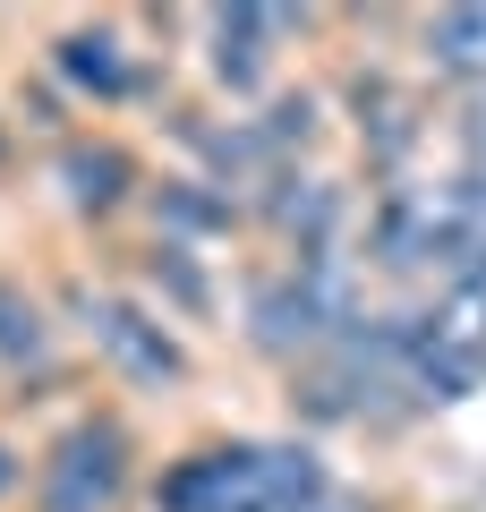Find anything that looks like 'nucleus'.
Masks as SVG:
<instances>
[{"label": "nucleus", "mask_w": 486, "mask_h": 512, "mask_svg": "<svg viewBox=\"0 0 486 512\" xmlns=\"http://www.w3.org/2000/svg\"><path fill=\"white\" fill-rule=\"evenodd\" d=\"M145 180H154V154L111 120H86L69 128L52 154H43V197L69 231L86 239H128L137 231V205H145Z\"/></svg>", "instance_id": "0eeeda50"}, {"label": "nucleus", "mask_w": 486, "mask_h": 512, "mask_svg": "<svg viewBox=\"0 0 486 512\" xmlns=\"http://www.w3.org/2000/svg\"><path fill=\"white\" fill-rule=\"evenodd\" d=\"M103 265L162 316V325H180L188 342H205V333L231 325V274H222V256H205V248H180V239H162V231H128V239H111Z\"/></svg>", "instance_id": "1a4fd4ad"}, {"label": "nucleus", "mask_w": 486, "mask_h": 512, "mask_svg": "<svg viewBox=\"0 0 486 512\" xmlns=\"http://www.w3.org/2000/svg\"><path fill=\"white\" fill-rule=\"evenodd\" d=\"M35 495V427L0 419V512H26Z\"/></svg>", "instance_id": "dca6fc26"}, {"label": "nucleus", "mask_w": 486, "mask_h": 512, "mask_svg": "<svg viewBox=\"0 0 486 512\" xmlns=\"http://www.w3.org/2000/svg\"><path fill=\"white\" fill-rule=\"evenodd\" d=\"M316 77H324V94H333V128H342L350 154H359V180H367V188L418 180L444 103H435V94L418 86L393 52H333Z\"/></svg>", "instance_id": "423d86ee"}, {"label": "nucleus", "mask_w": 486, "mask_h": 512, "mask_svg": "<svg viewBox=\"0 0 486 512\" xmlns=\"http://www.w3.org/2000/svg\"><path fill=\"white\" fill-rule=\"evenodd\" d=\"M444 146H452V171H478L486 180V86L444 103Z\"/></svg>", "instance_id": "2eb2a0df"}, {"label": "nucleus", "mask_w": 486, "mask_h": 512, "mask_svg": "<svg viewBox=\"0 0 486 512\" xmlns=\"http://www.w3.org/2000/svg\"><path fill=\"white\" fill-rule=\"evenodd\" d=\"M444 282H478L486 291V180L478 171H444Z\"/></svg>", "instance_id": "4468645a"}, {"label": "nucleus", "mask_w": 486, "mask_h": 512, "mask_svg": "<svg viewBox=\"0 0 486 512\" xmlns=\"http://www.w3.org/2000/svg\"><path fill=\"white\" fill-rule=\"evenodd\" d=\"M137 231H162V239H180V248H248V205L222 197V188H205L197 171H171L154 163V180H145V205H137Z\"/></svg>", "instance_id": "9b49d317"}, {"label": "nucleus", "mask_w": 486, "mask_h": 512, "mask_svg": "<svg viewBox=\"0 0 486 512\" xmlns=\"http://www.w3.org/2000/svg\"><path fill=\"white\" fill-rule=\"evenodd\" d=\"M188 69H197V94L222 111H256L273 86L290 77L282 26H273L265 0H239V9H197L188 26Z\"/></svg>", "instance_id": "9d476101"}, {"label": "nucleus", "mask_w": 486, "mask_h": 512, "mask_svg": "<svg viewBox=\"0 0 486 512\" xmlns=\"http://www.w3.org/2000/svg\"><path fill=\"white\" fill-rule=\"evenodd\" d=\"M145 478H154V444H145L137 410L111 402V393H86L52 427H35L26 512H137Z\"/></svg>", "instance_id": "20e7f679"}, {"label": "nucleus", "mask_w": 486, "mask_h": 512, "mask_svg": "<svg viewBox=\"0 0 486 512\" xmlns=\"http://www.w3.org/2000/svg\"><path fill=\"white\" fill-rule=\"evenodd\" d=\"M367 299L376 291H367L359 256H248L231 274V333L256 367L290 376L342 325H359Z\"/></svg>", "instance_id": "7ed1b4c3"}, {"label": "nucleus", "mask_w": 486, "mask_h": 512, "mask_svg": "<svg viewBox=\"0 0 486 512\" xmlns=\"http://www.w3.org/2000/svg\"><path fill=\"white\" fill-rule=\"evenodd\" d=\"M401 69H410L435 103L478 94V86H486V0H478V9H410Z\"/></svg>", "instance_id": "f8f14e48"}, {"label": "nucleus", "mask_w": 486, "mask_h": 512, "mask_svg": "<svg viewBox=\"0 0 486 512\" xmlns=\"http://www.w3.org/2000/svg\"><path fill=\"white\" fill-rule=\"evenodd\" d=\"M248 128H256V146H265L273 171H290V163H324V146L342 137V128H333V94H324L316 69H290L282 86H273L265 103L248 111Z\"/></svg>", "instance_id": "ddd939ff"}, {"label": "nucleus", "mask_w": 486, "mask_h": 512, "mask_svg": "<svg viewBox=\"0 0 486 512\" xmlns=\"http://www.w3.org/2000/svg\"><path fill=\"white\" fill-rule=\"evenodd\" d=\"M9 146H18V137H9V120H0V154H9Z\"/></svg>", "instance_id": "f3484780"}, {"label": "nucleus", "mask_w": 486, "mask_h": 512, "mask_svg": "<svg viewBox=\"0 0 486 512\" xmlns=\"http://www.w3.org/2000/svg\"><path fill=\"white\" fill-rule=\"evenodd\" d=\"M43 291H52V316L69 333V350L86 359V376L103 384L111 402L162 410V402H180V393H197V342L180 325H162L111 265L69 256V265L43 274Z\"/></svg>", "instance_id": "f257e3e1"}, {"label": "nucleus", "mask_w": 486, "mask_h": 512, "mask_svg": "<svg viewBox=\"0 0 486 512\" xmlns=\"http://www.w3.org/2000/svg\"><path fill=\"white\" fill-rule=\"evenodd\" d=\"M35 69L77 103V120H111V128L154 120L180 94V69L145 52L120 9H69V18H52L35 43Z\"/></svg>", "instance_id": "39448f33"}, {"label": "nucleus", "mask_w": 486, "mask_h": 512, "mask_svg": "<svg viewBox=\"0 0 486 512\" xmlns=\"http://www.w3.org/2000/svg\"><path fill=\"white\" fill-rule=\"evenodd\" d=\"M359 256L367 291H393V299H418L444 282V180H401V188H367L359 197Z\"/></svg>", "instance_id": "6e6552de"}, {"label": "nucleus", "mask_w": 486, "mask_h": 512, "mask_svg": "<svg viewBox=\"0 0 486 512\" xmlns=\"http://www.w3.org/2000/svg\"><path fill=\"white\" fill-rule=\"evenodd\" d=\"M342 487L324 444L307 436H197L154 453L137 512H307Z\"/></svg>", "instance_id": "f03ea898"}]
</instances>
